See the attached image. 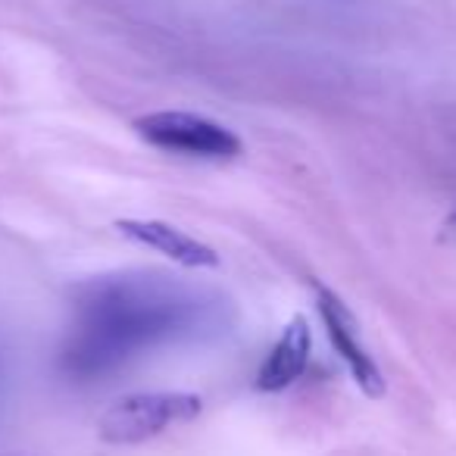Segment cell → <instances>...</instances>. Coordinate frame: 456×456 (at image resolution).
Returning <instances> with one entry per match:
<instances>
[{"mask_svg": "<svg viewBox=\"0 0 456 456\" xmlns=\"http://www.w3.org/2000/svg\"><path fill=\"white\" fill-rule=\"evenodd\" d=\"M203 410V400L197 394L184 391H157V394H132L110 406L97 422V435L107 444H141L163 431L197 419Z\"/></svg>", "mask_w": 456, "mask_h": 456, "instance_id": "obj_2", "label": "cell"}, {"mask_svg": "<svg viewBox=\"0 0 456 456\" xmlns=\"http://www.w3.org/2000/svg\"><path fill=\"white\" fill-rule=\"evenodd\" d=\"M316 304H319V316H322V325H325V335H329L335 354L344 360V366L350 369L354 381L369 397H381V394H385V375L375 366L372 354L362 347L354 313L347 310V304H344L335 291H329V288H322V285H316Z\"/></svg>", "mask_w": 456, "mask_h": 456, "instance_id": "obj_4", "label": "cell"}, {"mask_svg": "<svg viewBox=\"0 0 456 456\" xmlns=\"http://www.w3.org/2000/svg\"><path fill=\"white\" fill-rule=\"evenodd\" d=\"M310 350H313L310 322L304 316H294L288 322V329L281 331L279 344L263 360L260 372H256V387L260 391H285V387H291L306 372Z\"/></svg>", "mask_w": 456, "mask_h": 456, "instance_id": "obj_6", "label": "cell"}, {"mask_svg": "<svg viewBox=\"0 0 456 456\" xmlns=\"http://www.w3.org/2000/svg\"><path fill=\"white\" fill-rule=\"evenodd\" d=\"M116 232L126 235L128 241L141 244V248H151L157 254H163L166 260L178 263L184 269H213L219 266V254H216L209 244L191 238L188 232L169 225V222L157 219H119L116 222Z\"/></svg>", "mask_w": 456, "mask_h": 456, "instance_id": "obj_5", "label": "cell"}, {"mask_svg": "<svg viewBox=\"0 0 456 456\" xmlns=\"http://www.w3.org/2000/svg\"><path fill=\"white\" fill-rule=\"evenodd\" d=\"M138 134L147 144L159 151L182 153L197 159H235L241 153V138L232 128L182 110H163V113L141 116L134 122Z\"/></svg>", "mask_w": 456, "mask_h": 456, "instance_id": "obj_3", "label": "cell"}, {"mask_svg": "<svg viewBox=\"0 0 456 456\" xmlns=\"http://www.w3.org/2000/svg\"><path fill=\"white\" fill-rule=\"evenodd\" d=\"M203 300L166 275H113L91 281L63 347V369L78 381L110 375L159 344L191 335Z\"/></svg>", "mask_w": 456, "mask_h": 456, "instance_id": "obj_1", "label": "cell"}, {"mask_svg": "<svg viewBox=\"0 0 456 456\" xmlns=\"http://www.w3.org/2000/svg\"><path fill=\"white\" fill-rule=\"evenodd\" d=\"M450 225H453V228H456V213H453V216H450Z\"/></svg>", "mask_w": 456, "mask_h": 456, "instance_id": "obj_7", "label": "cell"}]
</instances>
